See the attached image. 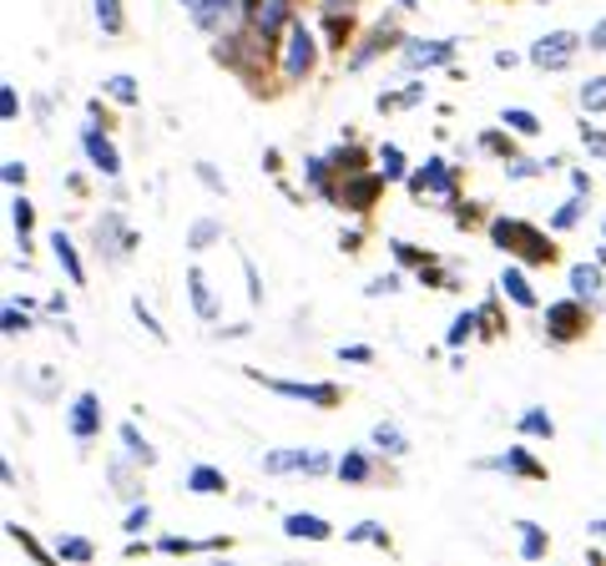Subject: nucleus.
I'll return each instance as SVG.
<instances>
[{"instance_id":"nucleus-1","label":"nucleus","mask_w":606,"mask_h":566,"mask_svg":"<svg viewBox=\"0 0 606 566\" xmlns=\"http://www.w3.org/2000/svg\"><path fill=\"white\" fill-rule=\"evenodd\" d=\"M490 243L515 253V258H526V264H551L556 258V243L540 228H531L526 218H496L490 223Z\"/></svg>"},{"instance_id":"nucleus-2","label":"nucleus","mask_w":606,"mask_h":566,"mask_svg":"<svg viewBox=\"0 0 606 566\" xmlns=\"http://www.w3.org/2000/svg\"><path fill=\"white\" fill-rule=\"evenodd\" d=\"M183 11L193 15V26L208 36H228L237 21H248V0H183Z\"/></svg>"},{"instance_id":"nucleus-3","label":"nucleus","mask_w":606,"mask_h":566,"mask_svg":"<svg viewBox=\"0 0 606 566\" xmlns=\"http://www.w3.org/2000/svg\"><path fill=\"white\" fill-rule=\"evenodd\" d=\"M318 61V36L303 21H289V31H283V81H308V71H314Z\"/></svg>"},{"instance_id":"nucleus-4","label":"nucleus","mask_w":606,"mask_h":566,"mask_svg":"<svg viewBox=\"0 0 606 566\" xmlns=\"http://www.w3.org/2000/svg\"><path fill=\"white\" fill-rule=\"evenodd\" d=\"M248 380H258L264 390H273V395L283 400H303V405L314 409H334L339 405V384H303V380H278V374H264V369H248Z\"/></svg>"},{"instance_id":"nucleus-5","label":"nucleus","mask_w":606,"mask_h":566,"mask_svg":"<svg viewBox=\"0 0 606 566\" xmlns=\"http://www.w3.org/2000/svg\"><path fill=\"white\" fill-rule=\"evenodd\" d=\"M96 249H102L106 264L132 258V253H137V228H127L121 212H106V218H96Z\"/></svg>"},{"instance_id":"nucleus-6","label":"nucleus","mask_w":606,"mask_h":566,"mask_svg":"<svg viewBox=\"0 0 606 566\" xmlns=\"http://www.w3.org/2000/svg\"><path fill=\"white\" fill-rule=\"evenodd\" d=\"M384 172H364V168H354V172H343V187H339V208H349V212H370L374 203H380V193H384Z\"/></svg>"},{"instance_id":"nucleus-7","label":"nucleus","mask_w":606,"mask_h":566,"mask_svg":"<svg viewBox=\"0 0 606 566\" xmlns=\"http://www.w3.org/2000/svg\"><path fill=\"white\" fill-rule=\"evenodd\" d=\"M586 324H592V319H586V303H581L576 293L546 309V334H551L556 344H571V339H581V334H586Z\"/></svg>"},{"instance_id":"nucleus-8","label":"nucleus","mask_w":606,"mask_h":566,"mask_svg":"<svg viewBox=\"0 0 606 566\" xmlns=\"http://www.w3.org/2000/svg\"><path fill=\"white\" fill-rule=\"evenodd\" d=\"M264 471L268 475H293V471L324 475V471H339V465H334L324 450H268V455H264Z\"/></svg>"},{"instance_id":"nucleus-9","label":"nucleus","mask_w":606,"mask_h":566,"mask_svg":"<svg viewBox=\"0 0 606 566\" xmlns=\"http://www.w3.org/2000/svg\"><path fill=\"white\" fill-rule=\"evenodd\" d=\"M586 41L576 36V31H551V36H540L536 46H531V61H536L540 71H561V67H571V56L581 51Z\"/></svg>"},{"instance_id":"nucleus-10","label":"nucleus","mask_w":606,"mask_h":566,"mask_svg":"<svg viewBox=\"0 0 606 566\" xmlns=\"http://www.w3.org/2000/svg\"><path fill=\"white\" fill-rule=\"evenodd\" d=\"M409 193L415 198H445L455 203V172H450L445 158H430L420 172H409Z\"/></svg>"},{"instance_id":"nucleus-11","label":"nucleus","mask_w":606,"mask_h":566,"mask_svg":"<svg viewBox=\"0 0 606 566\" xmlns=\"http://www.w3.org/2000/svg\"><path fill=\"white\" fill-rule=\"evenodd\" d=\"M399 61H405L409 71L450 67V61H455V41H424V36H409V41H399Z\"/></svg>"},{"instance_id":"nucleus-12","label":"nucleus","mask_w":606,"mask_h":566,"mask_svg":"<svg viewBox=\"0 0 606 566\" xmlns=\"http://www.w3.org/2000/svg\"><path fill=\"white\" fill-rule=\"evenodd\" d=\"M248 31L273 46L278 31H289V0H248Z\"/></svg>"},{"instance_id":"nucleus-13","label":"nucleus","mask_w":606,"mask_h":566,"mask_svg":"<svg viewBox=\"0 0 606 566\" xmlns=\"http://www.w3.org/2000/svg\"><path fill=\"white\" fill-rule=\"evenodd\" d=\"M475 471H501V475H521V481H540V475H546V465H540L526 446H511V450H501V455L475 461Z\"/></svg>"},{"instance_id":"nucleus-14","label":"nucleus","mask_w":606,"mask_h":566,"mask_svg":"<svg viewBox=\"0 0 606 566\" xmlns=\"http://www.w3.org/2000/svg\"><path fill=\"white\" fill-rule=\"evenodd\" d=\"M81 152L92 158V168L102 172V177H117L121 172V158H117V147H112V137L102 132V122H92V127L81 132Z\"/></svg>"},{"instance_id":"nucleus-15","label":"nucleus","mask_w":606,"mask_h":566,"mask_svg":"<svg viewBox=\"0 0 606 566\" xmlns=\"http://www.w3.org/2000/svg\"><path fill=\"white\" fill-rule=\"evenodd\" d=\"M67 425L77 440H96V430H102V400H96L92 390H81V395L67 405Z\"/></svg>"},{"instance_id":"nucleus-16","label":"nucleus","mask_w":606,"mask_h":566,"mask_svg":"<svg viewBox=\"0 0 606 566\" xmlns=\"http://www.w3.org/2000/svg\"><path fill=\"white\" fill-rule=\"evenodd\" d=\"M187 299H193V314H198L202 324H218V293H212L202 268H187Z\"/></svg>"},{"instance_id":"nucleus-17","label":"nucleus","mask_w":606,"mask_h":566,"mask_svg":"<svg viewBox=\"0 0 606 566\" xmlns=\"http://www.w3.org/2000/svg\"><path fill=\"white\" fill-rule=\"evenodd\" d=\"M303 183L314 187L324 203H334V208H339V187H334V162L329 158H303Z\"/></svg>"},{"instance_id":"nucleus-18","label":"nucleus","mask_w":606,"mask_h":566,"mask_svg":"<svg viewBox=\"0 0 606 566\" xmlns=\"http://www.w3.org/2000/svg\"><path fill=\"white\" fill-rule=\"evenodd\" d=\"M283 531H289L293 541H329L334 536V527L324 521V516H314V511H289V516H283Z\"/></svg>"},{"instance_id":"nucleus-19","label":"nucleus","mask_w":606,"mask_h":566,"mask_svg":"<svg viewBox=\"0 0 606 566\" xmlns=\"http://www.w3.org/2000/svg\"><path fill=\"white\" fill-rule=\"evenodd\" d=\"M51 253H56V264H61V274H67V284H86V268H81V253H77V243L67 238V228L61 233H51Z\"/></svg>"},{"instance_id":"nucleus-20","label":"nucleus","mask_w":606,"mask_h":566,"mask_svg":"<svg viewBox=\"0 0 606 566\" xmlns=\"http://www.w3.org/2000/svg\"><path fill=\"white\" fill-rule=\"evenodd\" d=\"M602 268L606 264H571V293H576L581 303L602 299Z\"/></svg>"},{"instance_id":"nucleus-21","label":"nucleus","mask_w":606,"mask_h":566,"mask_svg":"<svg viewBox=\"0 0 606 566\" xmlns=\"http://www.w3.org/2000/svg\"><path fill=\"white\" fill-rule=\"evenodd\" d=\"M117 440H121V455H127V461H132V465H158V450L147 446V435L137 430L132 420H127V425H121V430H117Z\"/></svg>"},{"instance_id":"nucleus-22","label":"nucleus","mask_w":606,"mask_h":566,"mask_svg":"<svg viewBox=\"0 0 606 566\" xmlns=\"http://www.w3.org/2000/svg\"><path fill=\"white\" fill-rule=\"evenodd\" d=\"M374 450H380V455H389V461H405L409 455V440H405V430H399V425H389V420H380L374 425Z\"/></svg>"},{"instance_id":"nucleus-23","label":"nucleus","mask_w":606,"mask_h":566,"mask_svg":"<svg viewBox=\"0 0 606 566\" xmlns=\"http://www.w3.org/2000/svg\"><path fill=\"white\" fill-rule=\"evenodd\" d=\"M187 490H193V496H223L228 475L218 471V465H193V471H187Z\"/></svg>"},{"instance_id":"nucleus-24","label":"nucleus","mask_w":606,"mask_h":566,"mask_svg":"<svg viewBox=\"0 0 606 566\" xmlns=\"http://www.w3.org/2000/svg\"><path fill=\"white\" fill-rule=\"evenodd\" d=\"M501 293L515 303V309H536V289L526 284L521 268H505V274H501Z\"/></svg>"},{"instance_id":"nucleus-25","label":"nucleus","mask_w":606,"mask_h":566,"mask_svg":"<svg viewBox=\"0 0 606 566\" xmlns=\"http://www.w3.org/2000/svg\"><path fill=\"white\" fill-rule=\"evenodd\" d=\"M92 15H96V26H102V36H121V31H127L121 0H92Z\"/></svg>"},{"instance_id":"nucleus-26","label":"nucleus","mask_w":606,"mask_h":566,"mask_svg":"<svg viewBox=\"0 0 606 566\" xmlns=\"http://www.w3.org/2000/svg\"><path fill=\"white\" fill-rule=\"evenodd\" d=\"M515 531H521V562H540V556L551 552V536H546L536 521H521Z\"/></svg>"},{"instance_id":"nucleus-27","label":"nucleus","mask_w":606,"mask_h":566,"mask_svg":"<svg viewBox=\"0 0 606 566\" xmlns=\"http://www.w3.org/2000/svg\"><path fill=\"white\" fill-rule=\"evenodd\" d=\"M389 41H399L389 26H380V31H374V36H364V46H359L354 56H349V71H364V67H370V61H374V56H380L384 46H389Z\"/></svg>"},{"instance_id":"nucleus-28","label":"nucleus","mask_w":606,"mask_h":566,"mask_svg":"<svg viewBox=\"0 0 606 566\" xmlns=\"http://www.w3.org/2000/svg\"><path fill=\"white\" fill-rule=\"evenodd\" d=\"M339 481L343 486H364V481H370V455H364V450H343L339 455Z\"/></svg>"},{"instance_id":"nucleus-29","label":"nucleus","mask_w":606,"mask_h":566,"mask_svg":"<svg viewBox=\"0 0 606 566\" xmlns=\"http://www.w3.org/2000/svg\"><path fill=\"white\" fill-rule=\"evenodd\" d=\"M380 172L389 177V183H409V158H405V147L384 142V147H380Z\"/></svg>"},{"instance_id":"nucleus-30","label":"nucleus","mask_w":606,"mask_h":566,"mask_svg":"<svg viewBox=\"0 0 606 566\" xmlns=\"http://www.w3.org/2000/svg\"><path fill=\"white\" fill-rule=\"evenodd\" d=\"M501 127H505V132H515V137H536L540 132V117H536V112H526V106H505Z\"/></svg>"},{"instance_id":"nucleus-31","label":"nucleus","mask_w":606,"mask_h":566,"mask_svg":"<svg viewBox=\"0 0 606 566\" xmlns=\"http://www.w3.org/2000/svg\"><path fill=\"white\" fill-rule=\"evenodd\" d=\"M51 556H56V562H81V566H86V562H96V546L86 536H61Z\"/></svg>"},{"instance_id":"nucleus-32","label":"nucleus","mask_w":606,"mask_h":566,"mask_svg":"<svg viewBox=\"0 0 606 566\" xmlns=\"http://www.w3.org/2000/svg\"><path fill=\"white\" fill-rule=\"evenodd\" d=\"M218 238H223V223H218V218H198V223L187 228V249L202 253V249H212Z\"/></svg>"},{"instance_id":"nucleus-33","label":"nucleus","mask_w":606,"mask_h":566,"mask_svg":"<svg viewBox=\"0 0 606 566\" xmlns=\"http://www.w3.org/2000/svg\"><path fill=\"white\" fill-rule=\"evenodd\" d=\"M515 430L531 435V440H551V435H556V420L546 415V409H526V415L515 420Z\"/></svg>"},{"instance_id":"nucleus-34","label":"nucleus","mask_w":606,"mask_h":566,"mask_svg":"<svg viewBox=\"0 0 606 566\" xmlns=\"http://www.w3.org/2000/svg\"><path fill=\"white\" fill-rule=\"evenodd\" d=\"M581 212H586V203H581V193H571V198L551 212V228H556V233H567V228L581 223Z\"/></svg>"},{"instance_id":"nucleus-35","label":"nucleus","mask_w":606,"mask_h":566,"mask_svg":"<svg viewBox=\"0 0 606 566\" xmlns=\"http://www.w3.org/2000/svg\"><path fill=\"white\" fill-rule=\"evenodd\" d=\"M11 223H15V233L31 243V228H36V208H31L26 193H21V198H11Z\"/></svg>"},{"instance_id":"nucleus-36","label":"nucleus","mask_w":606,"mask_h":566,"mask_svg":"<svg viewBox=\"0 0 606 566\" xmlns=\"http://www.w3.org/2000/svg\"><path fill=\"white\" fill-rule=\"evenodd\" d=\"M475 324H480V309H465V314L455 319V324H450V334H445V344H450V349H461V344L475 334Z\"/></svg>"},{"instance_id":"nucleus-37","label":"nucleus","mask_w":606,"mask_h":566,"mask_svg":"<svg viewBox=\"0 0 606 566\" xmlns=\"http://www.w3.org/2000/svg\"><path fill=\"white\" fill-rule=\"evenodd\" d=\"M581 106H586V112H606V77L581 81Z\"/></svg>"},{"instance_id":"nucleus-38","label":"nucleus","mask_w":606,"mask_h":566,"mask_svg":"<svg viewBox=\"0 0 606 566\" xmlns=\"http://www.w3.org/2000/svg\"><path fill=\"white\" fill-rule=\"evenodd\" d=\"M424 96V81H415V86H405V92H384L380 96V112H395V106H415Z\"/></svg>"},{"instance_id":"nucleus-39","label":"nucleus","mask_w":606,"mask_h":566,"mask_svg":"<svg viewBox=\"0 0 606 566\" xmlns=\"http://www.w3.org/2000/svg\"><path fill=\"white\" fill-rule=\"evenodd\" d=\"M505 172H511L515 183H526V177H540V172H551V162H536V158H511V162H505Z\"/></svg>"},{"instance_id":"nucleus-40","label":"nucleus","mask_w":606,"mask_h":566,"mask_svg":"<svg viewBox=\"0 0 606 566\" xmlns=\"http://www.w3.org/2000/svg\"><path fill=\"white\" fill-rule=\"evenodd\" d=\"M132 314H137V324H142V330L152 334V339H158V344H167V330H162V324H158V314L147 309V299H132Z\"/></svg>"},{"instance_id":"nucleus-41","label":"nucleus","mask_w":606,"mask_h":566,"mask_svg":"<svg viewBox=\"0 0 606 566\" xmlns=\"http://www.w3.org/2000/svg\"><path fill=\"white\" fill-rule=\"evenodd\" d=\"M399 289H405V278L399 274H380V278L364 284V299H384V293H399Z\"/></svg>"},{"instance_id":"nucleus-42","label":"nucleus","mask_w":606,"mask_h":566,"mask_svg":"<svg viewBox=\"0 0 606 566\" xmlns=\"http://www.w3.org/2000/svg\"><path fill=\"white\" fill-rule=\"evenodd\" d=\"M349 541H374V546H384V552H389V531H384L380 521H364V527H349Z\"/></svg>"},{"instance_id":"nucleus-43","label":"nucleus","mask_w":606,"mask_h":566,"mask_svg":"<svg viewBox=\"0 0 606 566\" xmlns=\"http://www.w3.org/2000/svg\"><path fill=\"white\" fill-rule=\"evenodd\" d=\"M147 527H152V506H132V511H127V521H121V531H127V536H142Z\"/></svg>"},{"instance_id":"nucleus-44","label":"nucleus","mask_w":606,"mask_h":566,"mask_svg":"<svg viewBox=\"0 0 606 566\" xmlns=\"http://www.w3.org/2000/svg\"><path fill=\"white\" fill-rule=\"evenodd\" d=\"M106 92L117 96L121 106H137V81L132 77H112V81H106Z\"/></svg>"},{"instance_id":"nucleus-45","label":"nucleus","mask_w":606,"mask_h":566,"mask_svg":"<svg viewBox=\"0 0 606 566\" xmlns=\"http://www.w3.org/2000/svg\"><path fill=\"white\" fill-rule=\"evenodd\" d=\"M5 334H21L31 330V309H21V303H5V324H0Z\"/></svg>"},{"instance_id":"nucleus-46","label":"nucleus","mask_w":606,"mask_h":566,"mask_svg":"<svg viewBox=\"0 0 606 566\" xmlns=\"http://www.w3.org/2000/svg\"><path fill=\"white\" fill-rule=\"evenodd\" d=\"M339 359H343V365H370L374 349H370V344H339Z\"/></svg>"},{"instance_id":"nucleus-47","label":"nucleus","mask_w":606,"mask_h":566,"mask_svg":"<svg viewBox=\"0 0 606 566\" xmlns=\"http://www.w3.org/2000/svg\"><path fill=\"white\" fill-rule=\"evenodd\" d=\"M243 278H248V299L264 303V278H258V264H253V258H243Z\"/></svg>"},{"instance_id":"nucleus-48","label":"nucleus","mask_w":606,"mask_h":566,"mask_svg":"<svg viewBox=\"0 0 606 566\" xmlns=\"http://www.w3.org/2000/svg\"><path fill=\"white\" fill-rule=\"evenodd\" d=\"M0 117H5V122H15V117H21V96H15V86H11V81H5V92H0Z\"/></svg>"},{"instance_id":"nucleus-49","label":"nucleus","mask_w":606,"mask_h":566,"mask_svg":"<svg viewBox=\"0 0 606 566\" xmlns=\"http://www.w3.org/2000/svg\"><path fill=\"white\" fill-rule=\"evenodd\" d=\"M158 552H162V556H183V552H198V546H193L187 536H162V541H158Z\"/></svg>"},{"instance_id":"nucleus-50","label":"nucleus","mask_w":606,"mask_h":566,"mask_svg":"<svg viewBox=\"0 0 606 566\" xmlns=\"http://www.w3.org/2000/svg\"><path fill=\"white\" fill-rule=\"evenodd\" d=\"M198 177H202V187H208V193H228L223 177H218V168H212V162H198Z\"/></svg>"},{"instance_id":"nucleus-51","label":"nucleus","mask_w":606,"mask_h":566,"mask_svg":"<svg viewBox=\"0 0 606 566\" xmlns=\"http://www.w3.org/2000/svg\"><path fill=\"white\" fill-rule=\"evenodd\" d=\"M581 142H586L592 152H602V158H606V132H596L592 122H581Z\"/></svg>"},{"instance_id":"nucleus-52","label":"nucleus","mask_w":606,"mask_h":566,"mask_svg":"<svg viewBox=\"0 0 606 566\" xmlns=\"http://www.w3.org/2000/svg\"><path fill=\"white\" fill-rule=\"evenodd\" d=\"M480 147H486V152H501V158H505V162H511V158H515V152H511V142H505V137H501V132H486V137H480Z\"/></svg>"},{"instance_id":"nucleus-53","label":"nucleus","mask_w":606,"mask_h":566,"mask_svg":"<svg viewBox=\"0 0 606 566\" xmlns=\"http://www.w3.org/2000/svg\"><path fill=\"white\" fill-rule=\"evenodd\" d=\"M0 177H5V183H11V187H21V183H26V162L5 158V168H0Z\"/></svg>"},{"instance_id":"nucleus-54","label":"nucleus","mask_w":606,"mask_h":566,"mask_svg":"<svg viewBox=\"0 0 606 566\" xmlns=\"http://www.w3.org/2000/svg\"><path fill=\"white\" fill-rule=\"evenodd\" d=\"M586 46H592V51H606V15H602V21H596V26H592V36H586Z\"/></svg>"},{"instance_id":"nucleus-55","label":"nucleus","mask_w":606,"mask_h":566,"mask_svg":"<svg viewBox=\"0 0 606 566\" xmlns=\"http://www.w3.org/2000/svg\"><path fill=\"white\" fill-rule=\"evenodd\" d=\"M339 249H343V253H359V249H364V238H359V233H349V228H343V233H339Z\"/></svg>"},{"instance_id":"nucleus-56","label":"nucleus","mask_w":606,"mask_h":566,"mask_svg":"<svg viewBox=\"0 0 606 566\" xmlns=\"http://www.w3.org/2000/svg\"><path fill=\"white\" fill-rule=\"evenodd\" d=\"M586 187H592V177H586V172H571V193H581V198H586Z\"/></svg>"},{"instance_id":"nucleus-57","label":"nucleus","mask_w":606,"mask_h":566,"mask_svg":"<svg viewBox=\"0 0 606 566\" xmlns=\"http://www.w3.org/2000/svg\"><path fill=\"white\" fill-rule=\"evenodd\" d=\"M515 61H521L515 51H496V67H501V71H515Z\"/></svg>"},{"instance_id":"nucleus-58","label":"nucleus","mask_w":606,"mask_h":566,"mask_svg":"<svg viewBox=\"0 0 606 566\" xmlns=\"http://www.w3.org/2000/svg\"><path fill=\"white\" fill-rule=\"evenodd\" d=\"M359 0H324V11H354Z\"/></svg>"},{"instance_id":"nucleus-59","label":"nucleus","mask_w":606,"mask_h":566,"mask_svg":"<svg viewBox=\"0 0 606 566\" xmlns=\"http://www.w3.org/2000/svg\"><path fill=\"white\" fill-rule=\"evenodd\" d=\"M586 531H592V536H602V541H606V516H602V521H586Z\"/></svg>"},{"instance_id":"nucleus-60","label":"nucleus","mask_w":606,"mask_h":566,"mask_svg":"<svg viewBox=\"0 0 606 566\" xmlns=\"http://www.w3.org/2000/svg\"><path fill=\"white\" fill-rule=\"evenodd\" d=\"M602 264H606V243H602Z\"/></svg>"},{"instance_id":"nucleus-61","label":"nucleus","mask_w":606,"mask_h":566,"mask_svg":"<svg viewBox=\"0 0 606 566\" xmlns=\"http://www.w3.org/2000/svg\"><path fill=\"white\" fill-rule=\"evenodd\" d=\"M602 238H606V218H602Z\"/></svg>"},{"instance_id":"nucleus-62","label":"nucleus","mask_w":606,"mask_h":566,"mask_svg":"<svg viewBox=\"0 0 606 566\" xmlns=\"http://www.w3.org/2000/svg\"><path fill=\"white\" fill-rule=\"evenodd\" d=\"M536 5H551V0H536Z\"/></svg>"}]
</instances>
